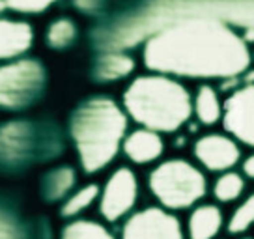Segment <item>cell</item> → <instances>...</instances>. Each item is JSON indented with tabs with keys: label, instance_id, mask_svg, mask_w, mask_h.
<instances>
[{
	"label": "cell",
	"instance_id": "obj_1",
	"mask_svg": "<svg viewBox=\"0 0 254 239\" xmlns=\"http://www.w3.org/2000/svg\"><path fill=\"white\" fill-rule=\"evenodd\" d=\"M144 65L159 75L232 79L251 65L247 41L215 17H185L151 34Z\"/></svg>",
	"mask_w": 254,
	"mask_h": 239
},
{
	"label": "cell",
	"instance_id": "obj_2",
	"mask_svg": "<svg viewBox=\"0 0 254 239\" xmlns=\"http://www.w3.org/2000/svg\"><path fill=\"white\" fill-rule=\"evenodd\" d=\"M127 116L109 97H92L71 116V138L82 170L95 174L111 165L126 138Z\"/></svg>",
	"mask_w": 254,
	"mask_h": 239
},
{
	"label": "cell",
	"instance_id": "obj_3",
	"mask_svg": "<svg viewBox=\"0 0 254 239\" xmlns=\"http://www.w3.org/2000/svg\"><path fill=\"white\" fill-rule=\"evenodd\" d=\"M124 107L136 123L153 133H174L192 114L187 88L167 75L136 77L124 94Z\"/></svg>",
	"mask_w": 254,
	"mask_h": 239
},
{
	"label": "cell",
	"instance_id": "obj_4",
	"mask_svg": "<svg viewBox=\"0 0 254 239\" xmlns=\"http://www.w3.org/2000/svg\"><path fill=\"white\" fill-rule=\"evenodd\" d=\"M150 191L165 209H187L207 192V179L200 168L185 159H170L150 172Z\"/></svg>",
	"mask_w": 254,
	"mask_h": 239
},
{
	"label": "cell",
	"instance_id": "obj_5",
	"mask_svg": "<svg viewBox=\"0 0 254 239\" xmlns=\"http://www.w3.org/2000/svg\"><path fill=\"white\" fill-rule=\"evenodd\" d=\"M45 67L38 60H17L0 67V109L21 111L43 94Z\"/></svg>",
	"mask_w": 254,
	"mask_h": 239
},
{
	"label": "cell",
	"instance_id": "obj_6",
	"mask_svg": "<svg viewBox=\"0 0 254 239\" xmlns=\"http://www.w3.org/2000/svg\"><path fill=\"white\" fill-rule=\"evenodd\" d=\"M136 198L138 181L135 172L131 168L122 167L112 172L103 191H99V211L105 221L116 223L135 207Z\"/></svg>",
	"mask_w": 254,
	"mask_h": 239
},
{
	"label": "cell",
	"instance_id": "obj_7",
	"mask_svg": "<svg viewBox=\"0 0 254 239\" xmlns=\"http://www.w3.org/2000/svg\"><path fill=\"white\" fill-rule=\"evenodd\" d=\"M122 239H183L180 219L163 207H146L129 217Z\"/></svg>",
	"mask_w": 254,
	"mask_h": 239
},
{
	"label": "cell",
	"instance_id": "obj_8",
	"mask_svg": "<svg viewBox=\"0 0 254 239\" xmlns=\"http://www.w3.org/2000/svg\"><path fill=\"white\" fill-rule=\"evenodd\" d=\"M222 125L239 142L254 148V82L236 90L222 103Z\"/></svg>",
	"mask_w": 254,
	"mask_h": 239
},
{
	"label": "cell",
	"instance_id": "obj_9",
	"mask_svg": "<svg viewBox=\"0 0 254 239\" xmlns=\"http://www.w3.org/2000/svg\"><path fill=\"white\" fill-rule=\"evenodd\" d=\"M194 157L204 168L211 172H228L241 159L238 142L226 135L209 133L194 142Z\"/></svg>",
	"mask_w": 254,
	"mask_h": 239
},
{
	"label": "cell",
	"instance_id": "obj_10",
	"mask_svg": "<svg viewBox=\"0 0 254 239\" xmlns=\"http://www.w3.org/2000/svg\"><path fill=\"white\" fill-rule=\"evenodd\" d=\"M122 150L127 155V159L133 161L135 165H148L163 155L165 142L159 133H153L150 129H136L124 138Z\"/></svg>",
	"mask_w": 254,
	"mask_h": 239
},
{
	"label": "cell",
	"instance_id": "obj_11",
	"mask_svg": "<svg viewBox=\"0 0 254 239\" xmlns=\"http://www.w3.org/2000/svg\"><path fill=\"white\" fill-rule=\"evenodd\" d=\"M34 30L28 23L0 19V60L24 55L32 47Z\"/></svg>",
	"mask_w": 254,
	"mask_h": 239
},
{
	"label": "cell",
	"instance_id": "obj_12",
	"mask_svg": "<svg viewBox=\"0 0 254 239\" xmlns=\"http://www.w3.org/2000/svg\"><path fill=\"white\" fill-rule=\"evenodd\" d=\"M222 211L215 204H200L192 209L187 223L189 239H215L222 228Z\"/></svg>",
	"mask_w": 254,
	"mask_h": 239
},
{
	"label": "cell",
	"instance_id": "obj_13",
	"mask_svg": "<svg viewBox=\"0 0 254 239\" xmlns=\"http://www.w3.org/2000/svg\"><path fill=\"white\" fill-rule=\"evenodd\" d=\"M135 69L133 58L122 53H107L95 60L94 77L97 80H116L124 79Z\"/></svg>",
	"mask_w": 254,
	"mask_h": 239
},
{
	"label": "cell",
	"instance_id": "obj_14",
	"mask_svg": "<svg viewBox=\"0 0 254 239\" xmlns=\"http://www.w3.org/2000/svg\"><path fill=\"white\" fill-rule=\"evenodd\" d=\"M192 111L200 123L204 125H213L222 118V103L219 101L215 88H211L209 84L198 88L196 97L192 101Z\"/></svg>",
	"mask_w": 254,
	"mask_h": 239
},
{
	"label": "cell",
	"instance_id": "obj_15",
	"mask_svg": "<svg viewBox=\"0 0 254 239\" xmlns=\"http://www.w3.org/2000/svg\"><path fill=\"white\" fill-rule=\"evenodd\" d=\"M30 123H24V121L6 123L0 129V153L17 155L19 152H23L24 146L30 144Z\"/></svg>",
	"mask_w": 254,
	"mask_h": 239
},
{
	"label": "cell",
	"instance_id": "obj_16",
	"mask_svg": "<svg viewBox=\"0 0 254 239\" xmlns=\"http://www.w3.org/2000/svg\"><path fill=\"white\" fill-rule=\"evenodd\" d=\"M75 181H77V176H75V170L69 167H62L53 170L51 174L45 178V196L47 200L55 202V200L64 198L67 192L75 187Z\"/></svg>",
	"mask_w": 254,
	"mask_h": 239
},
{
	"label": "cell",
	"instance_id": "obj_17",
	"mask_svg": "<svg viewBox=\"0 0 254 239\" xmlns=\"http://www.w3.org/2000/svg\"><path fill=\"white\" fill-rule=\"evenodd\" d=\"M245 178L238 172H222L213 185V196L222 204H230L234 200H238L243 191H245Z\"/></svg>",
	"mask_w": 254,
	"mask_h": 239
},
{
	"label": "cell",
	"instance_id": "obj_18",
	"mask_svg": "<svg viewBox=\"0 0 254 239\" xmlns=\"http://www.w3.org/2000/svg\"><path fill=\"white\" fill-rule=\"evenodd\" d=\"M60 239H116L111 232L105 228L103 224L95 223V221H86L79 219L73 221L62 230Z\"/></svg>",
	"mask_w": 254,
	"mask_h": 239
},
{
	"label": "cell",
	"instance_id": "obj_19",
	"mask_svg": "<svg viewBox=\"0 0 254 239\" xmlns=\"http://www.w3.org/2000/svg\"><path fill=\"white\" fill-rule=\"evenodd\" d=\"M97 198H99V185H95V183L84 185V187H80L79 191H75L69 198L64 202L60 213H62V217H65V219L77 217V215H80L84 209H88V207L92 206Z\"/></svg>",
	"mask_w": 254,
	"mask_h": 239
},
{
	"label": "cell",
	"instance_id": "obj_20",
	"mask_svg": "<svg viewBox=\"0 0 254 239\" xmlns=\"http://www.w3.org/2000/svg\"><path fill=\"white\" fill-rule=\"evenodd\" d=\"M77 40V24L69 19H58L49 26L47 45L51 49H65Z\"/></svg>",
	"mask_w": 254,
	"mask_h": 239
},
{
	"label": "cell",
	"instance_id": "obj_21",
	"mask_svg": "<svg viewBox=\"0 0 254 239\" xmlns=\"http://www.w3.org/2000/svg\"><path fill=\"white\" fill-rule=\"evenodd\" d=\"M254 224V192L247 196L245 202H241L234 215L228 221V232L230 234H243Z\"/></svg>",
	"mask_w": 254,
	"mask_h": 239
},
{
	"label": "cell",
	"instance_id": "obj_22",
	"mask_svg": "<svg viewBox=\"0 0 254 239\" xmlns=\"http://www.w3.org/2000/svg\"><path fill=\"white\" fill-rule=\"evenodd\" d=\"M55 2L56 0H6V6L23 13H40Z\"/></svg>",
	"mask_w": 254,
	"mask_h": 239
},
{
	"label": "cell",
	"instance_id": "obj_23",
	"mask_svg": "<svg viewBox=\"0 0 254 239\" xmlns=\"http://www.w3.org/2000/svg\"><path fill=\"white\" fill-rule=\"evenodd\" d=\"M73 2L82 11H95V9L99 8V4H101V0H73Z\"/></svg>",
	"mask_w": 254,
	"mask_h": 239
},
{
	"label": "cell",
	"instance_id": "obj_24",
	"mask_svg": "<svg viewBox=\"0 0 254 239\" xmlns=\"http://www.w3.org/2000/svg\"><path fill=\"white\" fill-rule=\"evenodd\" d=\"M243 172H245L247 178L254 179V153L253 155H249V157L243 161Z\"/></svg>",
	"mask_w": 254,
	"mask_h": 239
},
{
	"label": "cell",
	"instance_id": "obj_25",
	"mask_svg": "<svg viewBox=\"0 0 254 239\" xmlns=\"http://www.w3.org/2000/svg\"><path fill=\"white\" fill-rule=\"evenodd\" d=\"M6 8H8V6H6V0H0V13H2Z\"/></svg>",
	"mask_w": 254,
	"mask_h": 239
},
{
	"label": "cell",
	"instance_id": "obj_26",
	"mask_svg": "<svg viewBox=\"0 0 254 239\" xmlns=\"http://www.w3.org/2000/svg\"><path fill=\"white\" fill-rule=\"evenodd\" d=\"M243 239H251V238H243Z\"/></svg>",
	"mask_w": 254,
	"mask_h": 239
}]
</instances>
